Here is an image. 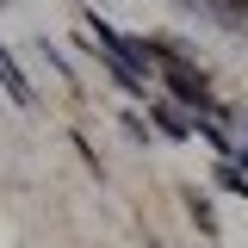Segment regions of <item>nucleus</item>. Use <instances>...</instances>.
I'll list each match as a JSON object with an SVG mask.
<instances>
[{
  "label": "nucleus",
  "mask_w": 248,
  "mask_h": 248,
  "mask_svg": "<svg viewBox=\"0 0 248 248\" xmlns=\"http://www.w3.org/2000/svg\"><path fill=\"white\" fill-rule=\"evenodd\" d=\"M155 118H161V130H168V137H192V130H199V118H186L180 106H155Z\"/></svg>",
  "instance_id": "1"
},
{
  "label": "nucleus",
  "mask_w": 248,
  "mask_h": 248,
  "mask_svg": "<svg viewBox=\"0 0 248 248\" xmlns=\"http://www.w3.org/2000/svg\"><path fill=\"white\" fill-rule=\"evenodd\" d=\"M217 186H223V192H248V180H242V168H236V161H223V168H217Z\"/></svg>",
  "instance_id": "3"
},
{
  "label": "nucleus",
  "mask_w": 248,
  "mask_h": 248,
  "mask_svg": "<svg viewBox=\"0 0 248 248\" xmlns=\"http://www.w3.org/2000/svg\"><path fill=\"white\" fill-rule=\"evenodd\" d=\"M6 93H13L19 106H25V99H31V87H25V75H19V62H13V56H6Z\"/></svg>",
  "instance_id": "2"
}]
</instances>
